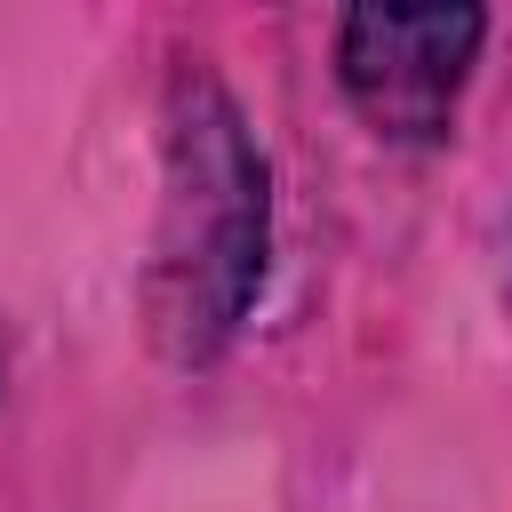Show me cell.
Returning a JSON list of instances; mask_svg holds the SVG:
<instances>
[{
    "mask_svg": "<svg viewBox=\"0 0 512 512\" xmlns=\"http://www.w3.org/2000/svg\"><path fill=\"white\" fill-rule=\"evenodd\" d=\"M480 40V8H352L336 24V80L384 144H440L456 128Z\"/></svg>",
    "mask_w": 512,
    "mask_h": 512,
    "instance_id": "obj_2",
    "label": "cell"
},
{
    "mask_svg": "<svg viewBox=\"0 0 512 512\" xmlns=\"http://www.w3.org/2000/svg\"><path fill=\"white\" fill-rule=\"evenodd\" d=\"M272 248V168L216 72H176L160 120V224L144 264V320L160 360L208 368L256 312Z\"/></svg>",
    "mask_w": 512,
    "mask_h": 512,
    "instance_id": "obj_1",
    "label": "cell"
}]
</instances>
